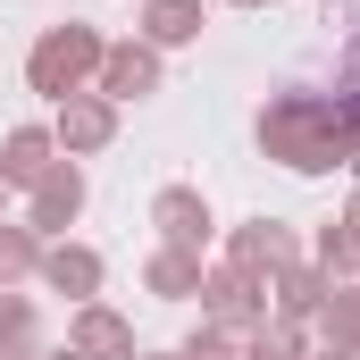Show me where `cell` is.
<instances>
[{
  "label": "cell",
  "mask_w": 360,
  "mask_h": 360,
  "mask_svg": "<svg viewBox=\"0 0 360 360\" xmlns=\"http://www.w3.org/2000/svg\"><path fill=\"white\" fill-rule=\"evenodd\" d=\"M352 226H360V210H352Z\"/></svg>",
  "instance_id": "obj_13"
},
{
  "label": "cell",
  "mask_w": 360,
  "mask_h": 360,
  "mask_svg": "<svg viewBox=\"0 0 360 360\" xmlns=\"http://www.w3.org/2000/svg\"><path fill=\"white\" fill-rule=\"evenodd\" d=\"M51 285H68V293H92V285H101V260H92V252H51Z\"/></svg>",
  "instance_id": "obj_6"
},
{
  "label": "cell",
  "mask_w": 360,
  "mask_h": 360,
  "mask_svg": "<svg viewBox=\"0 0 360 360\" xmlns=\"http://www.w3.org/2000/svg\"><path fill=\"white\" fill-rule=\"evenodd\" d=\"M160 226H168L176 243H201V235H210V210H201L193 193H160Z\"/></svg>",
  "instance_id": "obj_4"
},
{
  "label": "cell",
  "mask_w": 360,
  "mask_h": 360,
  "mask_svg": "<svg viewBox=\"0 0 360 360\" xmlns=\"http://www.w3.org/2000/svg\"><path fill=\"white\" fill-rule=\"evenodd\" d=\"M151 285H160V293H184V285H201V276H193V260H176V252H168V260L151 269Z\"/></svg>",
  "instance_id": "obj_11"
},
{
  "label": "cell",
  "mask_w": 360,
  "mask_h": 360,
  "mask_svg": "<svg viewBox=\"0 0 360 360\" xmlns=\"http://www.w3.org/2000/svg\"><path fill=\"white\" fill-rule=\"evenodd\" d=\"M76 201H84L76 168H68V176H42V201H34V218H42V226H59V218H76Z\"/></svg>",
  "instance_id": "obj_5"
},
{
  "label": "cell",
  "mask_w": 360,
  "mask_h": 360,
  "mask_svg": "<svg viewBox=\"0 0 360 360\" xmlns=\"http://www.w3.org/2000/svg\"><path fill=\"white\" fill-rule=\"evenodd\" d=\"M92 59H101V42H92L84 25H68V34H51V42L34 51V84H42V92H68Z\"/></svg>",
  "instance_id": "obj_1"
},
{
  "label": "cell",
  "mask_w": 360,
  "mask_h": 360,
  "mask_svg": "<svg viewBox=\"0 0 360 360\" xmlns=\"http://www.w3.org/2000/svg\"><path fill=\"white\" fill-rule=\"evenodd\" d=\"M327 360H344V352H327Z\"/></svg>",
  "instance_id": "obj_14"
},
{
  "label": "cell",
  "mask_w": 360,
  "mask_h": 360,
  "mask_svg": "<svg viewBox=\"0 0 360 360\" xmlns=\"http://www.w3.org/2000/svg\"><path fill=\"white\" fill-rule=\"evenodd\" d=\"M0 344H8V352L34 344V310H25V302H0Z\"/></svg>",
  "instance_id": "obj_10"
},
{
  "label": "cell",
  "mask_w": 360,
  "mask_h": 360,
  "mask_svg": "<svg viewBox=\"0 0 360 360\" xmlns=\"http://www.w3.org/2000/svg\"><path fill=\"white\" fill-rule=\"evenodd\" d=\"M25 260H34V243H25V235H0V276H17Z\"/></svg>",
  "instance_id": "obj_12"
},
{
  "label": "cell",
  "mask_w": 360,
  "mask_h": 360,
  "mask_svg": "<svg viewBox=\"0 0 360 360\" xmlns=\"http://www.w3.org/2000/svg\"><path fill=\"white\" fill-rule=\"evenodd\" d=\"M76 335H84V352H92V360H117V352H126V327H117V319H101V310H92Z\"/></svg>",
  "instance_id": "obj_8"
},
{
  "label": "cell",
  "mask_w": 360,
  "mask_h": 360,
  "mask_svg": "<svg viewBox=\"0 0 360 360\" xmlns=\"http://www.w3.org/2000/svg\"><path fill=\"white\" fill-rule=\"evenodd\" d=\"M160 84V59L151 51H109V92L126 101V92H151Z\"/></svg>",
  "instance_id": "obj_2"
},
{
  "label": "cell",
  "mask_w": 360,
  "mask_h": 360,
  "mask_svg": "<svg viewBox=\"0 0 360 360\" xmlns=\"http://www.w3.org/2000/svg\"><path fill=\"white\" fill-rule=\"evenodd\" d=\"M68 143H109V109H101V101H76V109H68Z\"/></svg>",
  "instance_id": "obj_7"
},
{
  "label": "cell",
  "mask_w": 360,
  "mask_h": 360,
  "mask_svg": "<svg viewBox=\"0 0 360 360\" xmlns=\"http://www.w3.org/2000/svg\"><path fill=\"white\" fill-rule=\"evenodd\" d=\"M201 34V0H151V42H193Z\"/></svg>",
  "instance_id": "obj_3"
},
{
  "label": "cell",
  "mask_w": 360,
  "mask_h": 360,
  "mask_svg": "<svg viewBox=\"0 0 360 360\" xmlns=\"http://www.w3.org/2000/svg\"><path fill=\"white\" fill-rule=\"evenodd\" d=\"M42 151H51V143H42V134H17V143H8V160H0V176H42Z\"/></svg>",
  "instance_id": "obj_9"
}]
</instances>
